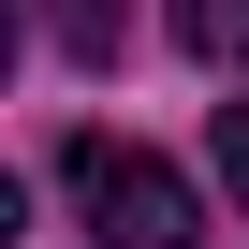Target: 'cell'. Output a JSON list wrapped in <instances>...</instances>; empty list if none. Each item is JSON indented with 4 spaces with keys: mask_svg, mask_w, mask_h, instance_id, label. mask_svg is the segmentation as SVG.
I'll return each mask as SVG.
<instances>
[{
    "mask_svg": "<svg viewBox=\"0 0 249 249\" xmlns=\"http://www.w3.org/2000/svg\"><path fill=\"white\" fill-rule=\"evenodd\" d=\"M59 176H73V205H88V234H103V249H191V234H205L191 176H176L161 147H132V132H73V147H59Z\"/></svg>",
    "mask_w": 249,
    "mask_h": 249,
    "instance_id": "6da1fadb",
    "label": "cell"
},
{
    "mask_svg": "<svg viewBox=\"0 0 249 249\" xmlns=\"http://www.w3.org/2000/svg\"><path fill=\"white\" fill-rule=\"evenodd\" d=\"M176 44L205 73H249V0H176Z\"/></svg>",
    "mask_w": 249,
    "mask_h": 249,
    "instance_id": "7a4b0ae2",
    "label": "cell"
},
{
    "mask_svg": "<svg viewBox=\"0 0 249 249\" xmlns=\"http://www.w3.org/2000/svg\"><path fill=\"white\" fill-rule=\"evenodd\" d=\"M44 30H59V59L103 73V59H117V0H44Z\"/></svg>",
    "mask_w": 249,
    "mask_h": 249,
    "instance_id": "3957f363",
    "label": "cell"
},
{
    "mask_svg": "<svg viewBox=\"0 0 249 249\" xmlns=\"http://www.w3.org/2000/svg\"><path fill=\"white\" fill-rule=\"evenodd\" d=\"M205 147H220V176H234V205H249V103H220V132H205Z\"/></svg>",
    "mask_w": 249,
    "mask_h": 249,
    "instance_id": "277c9868",
    "label": "cell"
}]
</instances>
